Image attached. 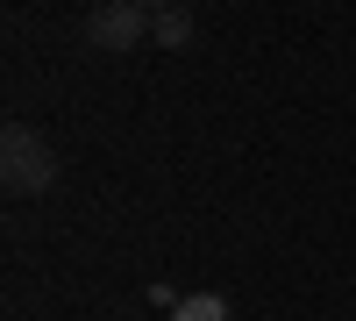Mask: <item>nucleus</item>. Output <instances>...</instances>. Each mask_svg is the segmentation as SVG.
Segmentation results:
<instances>
[{
  "mask_svg": "<svg viewBox=\"0 0 356 321\" xmlns=\"http://www.w3.org/2000/svg\"><path fill=\"white\" fill-rule=\"evenodd\" d=\"M0 186L8 193H50L57 186V150L43 143V129H29V122L0 129Z\"/></svg>",
  "mask_w": 356,
  "mask_h": 321,
  "instance_id": "obj_1",
  "label": "nucleus"
},
{
  "mask_svg": "<svg viewBox=\"0 0 356 321\" xmlns=\"http://www.w3.org/2000/svg\"><path fill=\"white\" fill-rule=\"evenodd\" d=\"M150 22H157V15L129 8V0H100L93 22H86V43H93V50H136L143 36H150Z\"/></svg>",
  "mask_w": 356,
  "mask_h": 321,
  "instance_id": "obj_2",
  "label": "nucleus"
},
{
  "mask_svg": "<svg viewBox=\"0 0 356 321\" xmlns=\"http://www.w3.org/2000/svg\"><path fill=\"white\" fill-rule=\"evenodd\" d=\"M150 36L171 43V50H178V43H193V15H186V8H164V15L150 22Z\"/></svg>",
  "mask_w": 356,
  "mask_h": 321,
  "instance_id": "obj_4",
  "label": "nucleus"
},
{
  "mask_svg": "<svg viewBox=\"0 0 356 321\" xmlns=\"http://www.w3.org/2000/svg\"><path fill=\"white\" fill-rule=\"evenodd\" d=\"M171 321H228V300L221 293H186L171 307Z\"/></svg>",
  "mask_w": 356,
  "mask_h": 321,
  "instance_id": "obj_3",
  "label": "nucleus"
},
{
  "mask_svg": "<svg viewBox=\"0 0 356 321\" xmlns=\"http://www.w3.org/2000/svg\"><path fill=\"white\" fill-rule=\"evenodd\" d=\"M129 8H143V15H164V8H178V0H129Z\"/></svg>",
  "mask_w": 356,
  "mask_h": 321,
  "instance_id": "obj_5",
  "label": "nucleus"
}]
</instances>
